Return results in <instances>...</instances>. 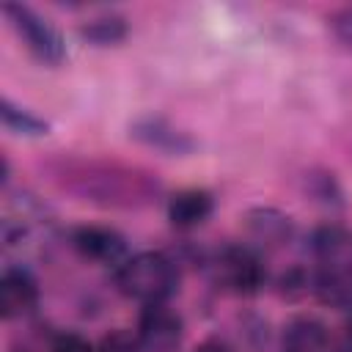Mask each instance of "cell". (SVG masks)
<instances>
[{"mask_svg": "<svg viewBox=\"0 0 352 352\" xmlns=\"http://www.w3.org/2000/svg\"><path fill=\"white\" fill-rule=\"evenodd\" d=\"M50 173L63 190L99 206H121V209L146 206L157 201L162 190L154 173L135 165H124L118 160L60 157L50 162Z\"/></svg>", "mask_w": 352, "mask_h": 352, "instance_id": "cell-1", "label": "cell"}, {"mask_svg": "<svg viewBox=\"0 0 352 352\" xmlns=\"http://www.w3.org/2000/svg\"><path fill=\"white\" fill-rule=\"evenodd\" d=\"M179 264L162 250H143L116 267V289L143 305L168 302L179 292Z\"/></svg>", "mask_w": 352, "mask_h": 352, "instance_id": "cell-2", "label": "cell"}, {"mask_svg": "<svg viewBox=\"0 0 352 352\" xmlns=\"http://www.w3.org/2000/svg\"><path fill=\"white\" fill-rule=\"evenodd\" d=\"M6 22L11 25V30L16 33V38L25 44V50L41 63V66H60L66 60V41L60 36V30L41 16L36 8L25 6V3H3L0 6Z\"/></svg>", "mask_w": 352, "mask_h": 352, "instance_id": "cell-3", "label": "cell"}, {"mask_svg": "<svg viewBox=\"0 0 352 352\" xmlns=\"http://www.w3.org/2000/svg\"><path fill=\"white\" fill-rule=\"evenodd\" d=\"M214 278L223 289L234 294H256L267 283V267L261 250L253 245H228L214 256Z\"/></svg>", "mask_w": 352, "mask_h": 352, "instance_id": "cell-4", "label": "cell"}, {"mask_svg": "<svg viewBox=\"0 0 352 352\" xmlns=\"http://www.w3.org/2000/svg\"><path fill=\"white\" fill-rule=\"evenodd\" d=\"M184 338V322L182 316L168 308V302L143 305L135 341L140 352H176Z\"/></svg>", "mask_w": 352, "mask_h": 352, "instance_id": "cell-5", "label": "cell"}, {"mask_svg": "<svg viewBox=\"0 0 352 352\" xmlns=\"http://www.w3.org/2000/svg\"><path fill=\"white\" fill-rule=\"evenodd\" d=\"M129 138L162 151L168 157H187L190 151H195V140L190 138V132L179 129L176 124H170L165 116H140L129 124Z\"/></svg>", "mask_w": 352, "mask_h": 352, "instance_id": "cell-6", "label": "cell"}, {"mask_svg": "<svg viewBox=\"0 0 352 352\" xmlns=\"http://www.w3.org/2000/svg\"><path fill=\"white\" fill-rule=\"evenodd\" d=\"M72 248L88 258V261H99V264H121L126 256V236L118 234L110 226H77L72 231Z\"/></svg>", "mask_w": 352, "mask_h": 352, "instance_id": "cell-7", "label": "cell"}, {"mask_svg": "<svg viewBox=\"0 0 352 352\" xmlns=\"http://www.w3.org/2000/svg\"><path fill=\"white\" fill-rule=\"evenodd\" d=\"M38 280L22 264H8L0 275V311L6 319L25 316L38 305Z\"/></svg>", "mask_w": 352, "mask_h": 352, "instance_id": "cell-8", "label": "cell"}, {"mask_svg": "<svg viewBox=\"0 0 352 352\" xmlns=\"http://www.w3.org/2000/svg\"><path fill=\"white\" fill-rule=\"evenodd\" d=\"M245 228H248V236L253 239L250 245L256 250L283 248L294 239V220L289 214H283L280 209H272V206L250 209L245 214Z\"/></svg>", "mask_w": 352, "mask_h": 352, "instance_id": "cell-9", "label": "cell"}, {"mask_svg": "<svg viewBox=\"0 0 352 352\" xmlns=\"http://www.w3.org/2000/svg\"><path fill=\"white\" fill-rule=\"evenodd\" d=\"M311 292L330 308L352 311V264L344 258L316 264L311 272Z\"/></svg>", "mask_w": 352, "mask_h": 352, "instance_id": "cell-10", "label": "cell"}, {"mask_svg": "<svg viewBox=\"0 0 352 352\" xmlns=\"http://www.w3.org/2000/svg\"><path fill=\"white\" fill-rule=\"evenodd\" d=\"M214 212V195L204 187H187L168 198V220L179 231H192Z\"/></svg>", "mask_w": 352, "mask_h": 352, "instance_id": "cell-11", "label": "cell"}, {"mask_svg": "<svg viewBox=\"0 0 352 352\" xmlns=\"http://www.w3.org/2000/svg\"><path fill=\"white\" fill-rule=\"evenodd\" d=\"M280 352H330V330L316 316H294L280 336Z\"/></svg>", "mask_w": 352, "mask_h": 352, "instance_id": "cell-12", "label": "cell"}, {"mask_svg": "<svg viewBox=\"0 0 352 352\" xmlns=\"http://www.w3.org/2000/svg\"><path fill=\"white\" fill-rule=\"evenodd\" d=\"M80 38L85 44H94V47H113V44H121L129 33V25L124 16L118 14H102V16H94L88 22L80 25Z\"/></svg>", "mask_w": 352, "mask_h": 352, "instance_id": "cell-13", "label": "cell"}, {"mask_svg": "<svg viewBox=\"0 0 352 352\" xmlns=\"http://www.w3.org/2000/svg\"><path fill=\"white\" fill-rule=\"evenodd\" d=\"M0 118H3V126L14 135H22V138H44L50 132V124L36 116L33 110L16 104L11 96H3L0 99Z\"/></svg>", "mask_w": 352, "mask_h": 352, "instance_id": "cell-14", "label": "cell"}, {"mask_svg": "<svg viewBox=\"0 0 352 352\" xmlns=\"http://www.w3.org/2000/svg\"><path fill=\"white\" fill-rule=\"evenodd\" d=\"M305 187H308V195L324 206H341V184L336 182L333 173L327 170H311L305 176Z\"/></svg>", "mask_w": 352, "mask_h": 352, "instance_id": "cell-15", "label": "cell"}, {"mask_svg": "<svg viewBox=\"0 0 352 352\" xmlns=\"http://www.w3.org/2000/svg\"><path fill=\"white\" fill-rule=\"evenodd\" d=\"M50 352H99V349L80 333H58L50 344Z\"/></svg>", "mask_w": 352, "mask_h": 352, "instance_id": "cell-16", "label": "cell"}, {"mask_svg": "<svg viewBox=\"0 0 352 352\" xmlns=\"http://www.w3.org/2000/svg\"><path fill=\"white\" fill-rule=\"evenodd\" d=\"M330 28H333V33L338 36V41H344V44L352 47V6L336 11V14L330 16Z\"/></svg>", "mask_w": 352, "mask_h": 352, "instance_id": "cell-17", "label": "cell"}, {"mask_svg": "<svg viewBox=\"0 0 352 352\" xmlns=\"http://www.w3.org/2000/svg\"><path fill=\"white\" fill-rule=\"evenodd\" d=\"M195 352H231V349H228V344L223 338H206V341H201L195 346Z\"/></svg>", "mask_w": 352, "mask_h": 352, "instance_id": "cell-18", "label": "cell"}, {"mask_svg": "<svg viewBox=\"0 0 352 352\" xmlns=\"http://www.w3.org/2000/svg\"><path fill=\"white\" fill-rule=\"evenodd\" d=\"M346 341H349V352H352V316L346 322Z\"/></svg>", "mask_w": 352, "mask_h": 352, "instance_id": "cell-19", "label": "cell"}]
</instances>
